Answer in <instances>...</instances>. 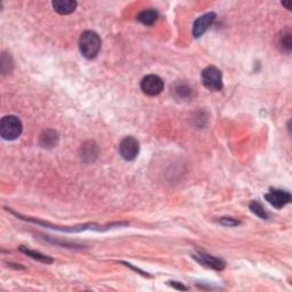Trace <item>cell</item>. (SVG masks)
I'll use <instances>...</instances> for the list:
<instances>
[{
    "mask_svg": "<svg viewBox=\"0 0 292 292\" xmlns=\"http://www.w3.org/2000/svg\"><path fill=\"white\" fill-rule=\"evenodd\" d=\"M219 222L224 226H228V227H234V226L240 225V221L234 218H220Z\"/></svg>",
    "mask_w": 292,
    "mask_h": 292,
    "instance_id": "cell-17",
    "label": "cell"
},
{
    "mask_svg": "<svg viewBox=\"0 0 292 292\" xmlns=\"http://www.w3.org/2000/svg\"><path fill=\"white\" fill-rule=\"evenodd\" d=\"M102 46V41L98 34L94 31H86L79 39V48L82 56L92 60L98 55Z\"/></svg>",
    "mask_w": 292,
    "mask_h": 292,
    "instance_id": "cell-1",
    "label": "cell"
},
{
    "mask_svg": "<svg viewBox=\"0 0 292 292\" xmlns=\"http://www.w3.org/2000/svg\"><path fill=\"white\" fill-rule=\"evenodd\" d=\"M159 14L155 9H145L143 12H141L137 15V21H140L144 25H153L158 20Z\"/></svg>",
    "mask_w": 292,
    "mask_h": 292,
    "instance_id": "cell-12",
    "label": "cell"
},
{
    "mask_svg": "<svg viewBox=\"0 0 292 292\" xmlns=\"http://www.w3.org/2000/svg\"><path fill=\"white\" fill-rule=\"evenodd\" d=\"M141 88L146 95L156 96L163 92V89H165V82H163V80L160 76L155 74H149L146 75L142 80Z\"/></svg>",
    "mask_w": 292,
    "mask_h": 292,
    "instance_id": "cell-5",
    "label": "cell"
},
{
    "mask_svg": "<svg viewBox=\"0 0 292 292\" xmlns=\"http://www.w3.org/2000/svg\"><path fill=\"white\" fill-rule=\"evenodd\" d=\"M265 199L270 206L276 209H282L283 207L291 202V194L284 190L270 189L269 192L265 194Z\"/></svg>",
    "mask_w": 292,
    "mask_h": 292,
    "instance_id": "cell-6",
    "label": "cell"
},
{
    "mask_svg": "<svg viewBox=\"0 0 292 292\" xmlns=\"http://www.w3.org/2000/svg\"><path fill=\"white\" fill-rule=\"evenodd\" d=\"M119 152L120 155L126 160V161H134L137 158L138 153H140V143L136 138L133 136L124 137L120 142L119 145Z\"/></svg>",
    "mask_w": 292,
    "mask_h": 292,
    "instance_id": "cell-4",
    "label": "cell"
},
{
    "mask_svg": "<svg viewBox=\"0 0 292 292\" xmlns=\"http://www.w3.org/2000/svg\"><path fill=\"white\" fill-rule=\"evenodd\" d=\"M58 143V134L53 129H47L43 131L39 137V144L45 148H51Z\"/></svg>",
    "mask_w": 292,
    "mask_h": 292,
    "instance_id": "cell-11",
    "label": "cell"
},
{
    "mask_svg": "<svg viewBox=\"0 0 292 292\" xmlns=\"http://www.w3.org/2000/svg\"><path fill=\"white\" fill-rule=\"evenodd\" d=\"M172 94L178 99H187L192 96L193 90L189 85H186V83L184 82H180V83H176L175 86H172Z\"/></svg>",
    "mask_w": 292,
    "mask_h": 292,
    "instance_id": "cell-13",
    "label": "cell"
},
{
    "mask_svg": "<svg viewBox=\"0 0 292 292\" xmlns=\"http://www.w3.org/2000/svg\"><path fill=\"white\" fill-rule=\"evenodd\" d=\"M279 46L283 51L290 53L292 48V37L289 29L282 31L279 36Z\"/></svg>",
    "mask_w": 292,
    "mask_h": 292,
    "instance_id": "cell-14",
    "label": "cell"
},
{
    "mask_svg": "<svg viewBox=\"0 0 292 292\" xmlns=\"http://www.w3.org/2000/svg\"><path fill=\"white\" fill-rule=\"evenodd\" d=\"M20 250L22 252L25 253V255L31 257V258H33V259H36V260H39V262H41V263H46V264H51V263H53V259H51L50 257L45 256V255H43V253H40V252H38V251H34V250L26 249V248H24V246H21Z\"/></svg>",
    "mask_w": 292,
    "mask_h": 292,
    "instance_id": "cell-15",
    "label": "cell"
},
{
    "mask_svg": "<svg viewBox=\"0 0 292 292\" xmlns=\"http://www.w3.org/2000/svg\"><path fill=\"white\" fill-rule=\"evenodd\" d=\"M51 5H53L55 12L61 14V15H68V14L74 12L78 3L73 0H55Z\"/></svg>",
    "mask_w": 292,
    "mask_h": 292,
    "instance_id": "cell-10",
    "label": "cell"
},
{
    "mask_svg": "<svg viewBox=\"0 0 292 292\" xmlns=\"http://www.w3.org/2000/svg\"><path fill=\"white\" fill-rule=\"evenodd\" d=\"M249 207H250V210H251L252 213L256 215V216H258L262 219L268 218V214H267L265 208H264L263 204L259 203L258 201H252V202L250 203Z\"/></svg>",
    "mask_w": 292,
    "mask_h": 292,
    "instance_id": "cell-16",
    "label": "cell"
},
{
    "mask_svg": "<svg viewBox=\"0 0 292 292\" xmlns=\"http://www.w3.org/2000/svg\"><path fill=\"white\" fill-rule=\"evenodd\" d=\"M23 130V124L15 116H6L0 122V135L3 140L14 141L21 136Z\"/></svg>",
    "mask_w": 292,
    "mask_h": 292,
    "instance_id": "cell-2",
    "label": "cell"
},
{
    "mask_svg": "<svg viewBox=\"0 0 292 292\" xmlns=\"http://www.w3.org/2000/svg\"><path fill=\"white\" fill-rule=\"evenodd\" d=\"M170 286L172 288H175L177 290H187V288L184 286L183 283H179V282H169Z\"/></svg>",
    "mask_w": 292,
    "mask_h": 292,
    "instance_id": "cell-18",
    "label": "cell"
},
{
    "mask_svg": "<svg viewBox=\"0 0 292 292\" xmlns=\"http://www.w3.org/2000/svg\"><path fill=\"white\" fill-rule=\"evenodd\" d=\"M215 20H216V14L215 13H207L204 14V15L200 16L193 24V37L200 38L211 25H213Z\"/></svg>",
    "mask_w": 292,
    "mask_h": 292,
    "instance_id": "cell-7",
    "label": "cell"
},
{
    "mask_svg": "<svg viewBox=\"0 0 292 292\" xmlns=\"http://www.w3.org/2000/svg\"><path fill=\"white\" fill-rule=\"evenodd\" d=\"M193 258L197 260L201 265L209 267L211 269L215 270H222L225 268V263L221 259L216 258V257L207 255V253H197V255H193Z\"/></svg>",
    "mask_w": 292,
    "mask_h": 292,
    "instance_id": "cell-9",
    "label": "cell"
},
{
    "mask_svg": "<svg viewBox=\"0 0 292 292\" xmlns=\"http://www.w3.org/2000/svg\"><path fill=\"white\" fill-rule=\"evenodd\" d=\"M202 83L211 92H219L222 89V74L216 67H208L201 73Z\"/></svg>",
    "mask_w": 292,
    "mask_h": 292,
    "instance_id": "cell-3",
    "label": "cell"
},
{
    "mask_svg": "<svg viewBox=\"0 0 292 292\" xmlns=\"http://www.w3.org/2000/svg\"><path fill=\"white\" fill-rule=\"evenodd\" d=\"M282 5H283V6H286L288 9H291V6H290V3H286V2H283V3H282Z\"/></svg>",
    "mask_w": 292,
    "mask_h": 292,
    "instance_id": "cell-19",
    "label": "cell"
},
{
    "mask_svg": "<svg viewBox=\"0 0 292 292\" xmlns=\"http://www.w3.org/2000/svg\"><path fill=\"white\" fill-rule=\"evenodd\" d=\"M99 147L94 141H88L80 148V158L83 162L92 163L98 158Z\"/></svg>",
    "mask_w": 292,
    "mask_h": 292,
    "instance_id": "cell-8",
    "label": "cell"
}]
</instances>
